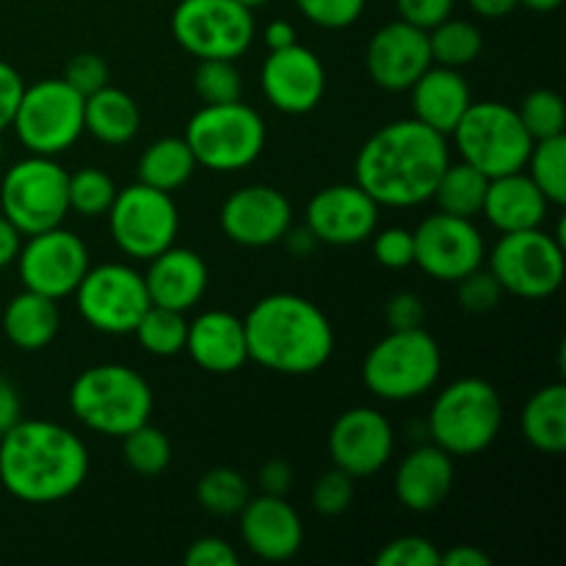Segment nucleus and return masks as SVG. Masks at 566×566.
I'll return each mask as SVG.
<instances>
[{"mask_svg":"<svg viewBox=\"0 0 566 566\" xmlns=\"http://www.w3.org/2000/svg\"><path fill=\"white\" fill-rule=\"evenodd\" d=\"M429 48L434 64L462 70L479 59L481 50H484V36H481L475 22L448 17V20L429 28Z\"/></svg>","mask_w":566,"mask_h":566,"instance_id":"473e14b6","label":"nucleus"},{"mask_svg":"<svg viewBox=\"0 0 566 566\" xmlns=\"http://www.w3.org/2000/svg\"><path fill=\"white\" fill-rule=\"evenodd\" d=\"M453 457L440 446H420L396 470V497L409 512H434L453 490Z\"/></svg>","mask_w":566,"mask_h":566,"instance_id":"393cba45","label":"nucleus"},{"mask_svg":"<svg viewBox=\"0 0 566 566\" xmlns=\"http://www.w3.org/2000/svg\"><path fill=\"white\" fill-rule=\"evenodd\" d=\"M368 0H296L298 11L307 17L313 25L326 31H340L354 25L363 17Z\"/></svg>","mask_w":566,"mask_h":566,"instance_id":"a19ab883","label":"nucleus"},{"mask_svg":"<svg viewBox=\"0 0 566 566\" xmlns=\"http://www.w3.org/2000/svg\"><path fill=\"white\" fill-rule=\"evenodd\" d=\"M547 210H551V202H547L545 193L520 169L501 177H490L481 213L490 219V224L501 235H506V232L542 227L547 219Z\"/></svg>","mask_w":566,"mask_h":566,"instance_id":"a878e982","label":"nucleus"},{"mask_svg":"<svg viewBox=\"0 0 566 566\" xmlns=\"http://www.w3.org/2000/svg\"><path fill=\"white\" fill-rule=\"evenodd\" d=\"M61 329V313L55 298L22 291L6 304L3 332L20 352H42L55 340Z\"/></svg>","mask_w":566,"mask_h":566,"instance_id":"cd10ccee","label":"nucleus"},{"mask_svg":"<svg viewBox=\"0 0 566 566\" xmlns=\"http://www.w3.org/2000/svg\"><path fill=\"white\" fill-rule=\"evenodd\" d=\"M22 88H25V83H22L20 72L6 64V61H0V133L9 130L11 122H14Z\"/></svg>","mask_w":566,"mask_h":566,"instance_id":"3c124183","label":"nucleus"},{"mask_svg":"<svg viewBox=\"0 0 566 566\" xmlns=\"http://www.w3.org/2000/svg\"><path fill=\"white\" fill-rule=\"evenodd\" d=\"M64 81L75 88L77 94L88 97L97 88L108 86V64L99 59L97 53H77L75 59H70L64 70Z\"/></svg>","mask_w":566,"mask_h":566,"instance_id":"49530a36","label":"nucleus"},{"mask_svg":"<svg viewBox=\"0 0 566 566\" xmlns=\"http://www.w3.org/2000/svg\"><path fill=\"white\" fill-rule=\"evenodd\" d=\"M221 232L247 249L274 247L293 227V208L282 191L271 186L238 188L219 213Z\"/></svg>","mask_w":566,"mask_h":566,"instance_id":"6ab92c4d","label":"nucleus"},{"mask_svg":"<svg viewBox=\"0 0 566 566\" xmlns=\"http://www.w3.org/2000/svg\"><path fill=\"white\" fill-rule=\"evenodd\" d=\"M83 94H77L64 77H44L22 88L20 105L11 127L31 155H55L75 147L83 136Z\"/></svg>","mask_w":566,"mask_h":566,"instance_id":"9b49d317","label":"nucleus"},{"mask_svg":"<svg viewBox=\"0 0 566 566\" xmlns=\"http://www.w3.org/2000/svg\"><path fill=\"white\" fill-rule=\"evenodd\" d=\"M486 186H490V177L481 175L475 166L464 164V160H459V164L451 160L440 175V180H437L431 199H434L442 213L475 219L484 208Z\"/></svg>","mask_w":566,"mask_h":566,"instance_id":"2f4dec72","label":"nucleus"},{"mask_svg":"<svg viewBox=\"0 0 566 566\" xmlns=\"http://www.w3.org/2000/svg\"><path fill=\"white\" fill-rule=\"evenodd\" d=\"M503 426L501 392L484 379L451 381L434 398L426 431L451 457H475L497 440Z\"/></svg>","mask_w":566,"mask_h":566,"instance_id":"39448f33","label":"nucleus"},{"mask_svg":"<svg viewBox=\"0 0 566 566\" xmlns=\"http://www.w3.org/2000/svg\"><path fill=\"white\" fill-rule=\"evenodd\" d=\"M22 418V401L17 387L6 376H0V434L11 429Z\"/></svg>","mask_w":566,"mask_h":566,"instance_id":"864d4df0","label":"nucleus"},{"mask_svg":"<svg viewBox=\"0 0 566 566\" xmlns=\"http://www.w3.org/2000/svg\"><path fill=\"white\" fill-rule=\"evenodd\" d=\"M147 274H144V285H147L149 302L155 307L177 310V313H188L202 302L205 291H208V263L199 258L197 252L182 247H169L153 260H147Z\"/></svg>","mask_w":566,"mask_h":566,"instance_id":"5701e85b","label":"nucleus"},{"mask_svg":"<svg viewBox=\"0 0 566 566\" xmlns=\"http://www.w3.org/2000/svg\"><path fill=\"white\" fill-rule=\"evenodd\" d=\"M238 517H241L243 545L263 562H291L302 551V520L285 497H249Z\"/></svg>","mask_w":566,"mask_h":566,"instance_id":"4be33fe9","label":"nucleus"},{"mask_svg":"<svg viewBox=\"0 0 566 566\" xmlns=\"http://www.w3.org/2000/svg\"><path fill=\"white\" fill-rule=\"evenodd\" d=\"M238 3H243V6H247V9H260V6H265V3H269V0H238Z\"/></svg>","mask_w":566,"mask_h":566,"instance_id":"680f3d73","label":"nucleus"},{"mask_svg":"<svg viewBox=\"0 0 566 566\" xmlns=\"http://www.w3.org/2000/svg\"><path fill=\"white\" fill-rule=\"evenodd\" d=\"M385 321L390 329H418L426 321V307L418 293L401 291L387 298Z\"/></svg>","mask_w":566,"mask_h":566,"instance_id":"09e8293b","label":"nucleus"},{"mask_svg":"<svg viewBox=\"0 0 566 566\" xmlns=\"http://www.w3.org/2000/svg\"><path fill=\"white\" fill-rule=\"evenodd\" d=\"M186 566H238V553L230 542L219 539V536H202L193 542L182 556Z\"/></svg>","mask_w":566,"mask_h":566,"instance_id":"de8ad7c7","label":"nucleus"},{"mask_svg":"<svg viewBox=\"0 0 566 566\" xmlns=\"http://www.w3.org/2000/svg\"><path fill=\"white\" fill-rule=\"evenodd\" d=\"M70 171L48 155H28L17 160L0 182V213L22 232H36L61 227L70 213V193H66Z\"/></svg>","mask_w":566,"mask_h":566,"instance_id":"1a4fd4ad","label":"nucleus"},{"mask_svg":"<svg viewBox=\"0 0 566 566\" xmlns=\"http://www.w3.org/2000/svg\"><path fill=\"white\" fill-rule=\"evenodd\" d=\"M396 434L390 420L368 407L343 412L329 431V457L352 479H370L392 457Z\"/></svg>","mask_w":566,"mask_h":566,"instance_id":"412c9836","label":"nucleus"},{"mask_svg":"<svg viewBox=\"0 0 566 566\" xmlns=\"http://www.w3.org/2000/svg\"><path fill=\"white\" fill-rule=\"evenodd\" d=\"M453 3L457 0H396V9L401 20L429 31L437 22L448 20L453 14Z\"/></svg>","mask_w":566,"mask_h":566,"instance_id":"8fccbe9b","label":"nucleus"},{"mask_svg":"<svg viewBox=\"0 0 566 566\" xmlns=\"http://www.w3.org/2000/svg\"><path fill=\"white\" fill-rule=\"evenodd\" d=\"M22 247V232L0 213V271L9 269L11 263H17V254Z\"/></svg>","mask_w":566,"mask_h":566,"instance_id":"5fc2aeb1","label":"nucleus"},{"mask_svg":"<svg viewBox=\"0 0 566 566\" xmlns=\"http://www.w3.org/2000/svg\"><path fill=\"white\" fill-rule=\"evenodd\" d=\"M263 36H265V44H269V50L291 48V44H296V28L285 20H274L269 22Z\"/></svg>","mask_w":566,"mask_h":566,"instance_id":"bf43d9fd","label":"nucleus"},{"mask_svg":"<svg viewBox=\"0 0 566 566\" xmlns=\"http://www.w3.org/2000/svg\"><path fill=\"white\" fill-rule=\"evenodd\" d=\"M105 216L119 252L144 263L175 247L180 232V213L171 193L144 182H133L125 191H116L114 205Z\"/></svg>","mask_w":566,"mask_h":566,"instance_id":"ddd939ff","label":"nucleus"},{"mask_svg":"<svg viewBox=\"0 0 566 566\" xmlns=\"http://www.w3.org/2000/svg\"><path fill=\"white\" fill-rule=\"evenodd\" d=\"M457 293H459V304H462L468 313H490L501 304L503 298V287L501 282L495 280L490 269H475L470 271L468 276L457 282Z\"/></svg>","mask_w":566,"mask_h":566,"instance_id":"79ce46f5","label":"nucleus"},{"mask_svg":"<svg viewBox=\"0 0 566 566\" xmlns=\"http://www.w3.org/2000/svg\"><path fill=\"white\" fill-rule=\"evenodd\" d=\"M523 434L531 448L547 457L566 451V385L556 381L528 398L523 409Z\"/></svg>","mask_w":566,"mask_h":566,"instance_id":"c756f323","label":"nucleus"},{"mask_svg":"<svg viewBox=\"0 0 566 566\" xmlns=\"http://www.w3.org/2000/svg\"><path fill=\"white\" fill-rule=\"evenodd\" d=\"M525 166H528V177L539 186L547 202L562 208L566 202V136L534 142Z\"/></svg>","mask_w":566,"mask_h":566,"instance_id":"f704fd0d","label":"nucleus"},{"mask_svg":"<svg viewBox=\"0 0 566 566\" xmlns=\"http://www.w3.org/2000/svg\"><path fill=\"white\" fill-rule=\"evenodd\" d=\"M17 271L25 291L48 298H66L75 293L88 271V249L75 232L64 227L28 235L17 254Z\"/></svg>","mask_w":566,"mask_h":566,"instance_id":"dca6fc26","label":"nucleus"},{"mask_svg":"<svg viewBox=\"0 0 566 566\" xmlns=\"http://www.w3.org/2000/svg\"><path fill=\"white\" fill-rule=\"evenodd\" d=\"M517 114L534 142H539V138L564 136L566 105L562 94L553 92V88H534L531 94H525Z\"/></svg>","mask_w":566,"mask_h":566,"instance_id":"58836bf2","label":"nucleus"},{"mask_svg":"<svg viewBox=\"0 0 566 566\" xmlns=\"http://www.w3.org/2000/svg\"><path fill=\"white\" fill-rule=\"evenodd\" d=\"M260 86L265 99L282 114H310L318 108L326 92L324 61L298 42L291 48L271 50L269 59L263 61Z\"/></svg>","mask_w":566,"mask_h":566,"instance_id":"a211bd4d","label":"nucleus"},{"mask_svg":"<svg viewBox=\"0 0 566 566\" xmlns=\"http://www.w3.org/2000/svg\"><path fill=\"white\" fill-rule=\"evenodd\" d=\"M376 566H440V551L423 536H398L381 547Z\"/></svg>","mask_w":566,"mask_h":566,"instance_id":"c03bdc74","label":"nucleus"},{"mask_svg":"<svg viewBox=\"0 0 566 566\" xmlns=\"http://www.w3.org/2000/svg\"><path fill=\"white\" fill-rule=\"evenodd\" d=\"M564 224L558 235L542 227L506 232L490 252V271L501 282L503 293L520 298H547L564 285Z\"/></svg>","mask_w":566,"mask_h":566,"instance_id":"9d476101","label":"nucleus"},{"mask_svg":"<svg viewBox=\"0 0 566 566\" xmlns=\"http://www.w3.org/2000/svg\"><path fill=\"white\" fill-rule=\"evenodd\" d=\"M252 497L247 479L232 468H213L199 479L197 501L216 517H235Z\"/></svg>","mask_w":566,"mask_h":566,"instance_id":"c9c22d12","label":"nucleus"},{"mask_svg":"<svg viewBox=\"0 0 566 566\" xmlns=\"http://www.w3.org/2000/svg\"><path fill=\"white\" fill-rule=\"evenodd\" d=\"M186 352L202 370L216 376L235 374L249 363L243 318L227 310H210L188 324Z\"/></svg>","mask_w":566,"mask_h":566,"instance_id":"b1692460","label":"nucleus"},{"mask_svg":"<svg viewBox=\"0 0 566 566\" xmlns=\"http://www.w3.org/2000/svg\"><path fill=\"white\" fill-rule=\"evenodd\" d=\"M451 164L442 133L412 119H398L376 130L357 153V186L387 208L429 202L437 180Z\"/></svg>","mask_w":566,"mask_h":566,"instance_id":"f257e3e1","label":"nucleus"},{"mask_svg":"<svg viewBox=\"0 0 566 566\" xmlns=\"http://www.w3.org/2000/svg\"><path fill=\"white\" fill-rule=\"evenodd\" d=\"M282 241L287 243V252H291L293 258H310V254L318 249V238H315L307 227H302V230H293L291 227Z\"/></svg>","mask_w":566,"mask_h":566,"instance_id":"13d9d810","label":"nucleus"},{"mask_svg":"<svg viewBox=\"0 0 566 566\" xmlns=\"http://www.w3.org/2000/svg\"><path fill=\"white\" fill-rule=\"evenodd\" d=\"M77 313L103 335H133L142 315L149 310V293L144 285V274L133 265L105 263L92 269L75 287Z\"/></svg>","mask_w":566,"mask_h":566,"instance_id":"4468645a","label":"nucleus"},{"mask_svg":"<svg viewBox=\"0 0 566 566\" xmlns=\"http://www.w3.org/2000/svg\"><path fill=\"white\" fill-rule=\"evenodd\" d=\"M409 92H412L415 119L434 127L442 136H451L453 127L459 125L464 111L473 103L470 86L462 77V72L442 64H431L429 70L409 86Z\"/></svg>","mask_w":566,"mask_h":566,"instance_id":"bb28decb","label":"nucleus"},{"mask_svg":"<svg viewBox=\"0 0 566 566\" xmlns=\"http://www.w3.org/2000/svg\"><path fill=\"white\" fill-rule=\"evenodd\" d=\"M66 193H70V210L86 216V219H97L111 210L116 199V186L103 169H77L75 175H70L66 182Z\"/></svg>","mask_w":566,"mask_h":566,"instance_id":"4c0bfd02","label":"nucleus"},{"mask_svg":"<svg viewBox=\"0 0 566 566\" xmlns=\"http://www.w3.org/2000/svg\"><path fill=\"white\" fill-rule=\"evenodd\" d=\"M186 144L197 166L227 175L252 166L265 147V122L252 105L221 103L202 105L188 119Z\"/></svg>","mask_w":566,"mask_h":566,"instance_id":"0eeeda50","label":"nucleus"},{"mask_svg":"<svg viewBox=\"0 0 566 566\" xmlns=\"http://www.w3.org/2000/svg\"><path fill=\"white\" fill-rule=\"evenodd\" d=\"M562 3L564 0H520V6L536 11V14H551V11H556Z\"/></svg>","mask_w":566,"mask_h":566,"instance_id":"052dcab7","label":"nucleus"},{"mask_svg":"<svg viewBox=\"0 0 566 566\" xmlns=\"http://www.w3.org/2000/svg\"><path fill=\"white\" fill-rule=\"evenodd\" d=\"M374 258L376 263L390 271H401L415 265V241L412 232L403 227H387V230L374 232Z\"/></svg>","mask_w":566,"mask_h":566,"instance_id":"a18cd8bd","label":"nucleus"},{"mask_svg":"<svg viewBox=\"0 0 566 566\" xmlns=\"http://www.w3.org/2000/svg\"><path fill=\"white\" fill-rule=\"evenodd\" d=\"M354 501V479L340 468L321 475L313 486V509L321 517H337Z\"/></svg>","mask_w":566,"mask_h":566,"instance_id":"37998d69","label":"nucleus"},{"mask_svg":"<svg viewBox=\"0 0 566 566\" xmlns=\"http://www.w3.org/2000/svg\"><path fill=\"white\" fill-rule=\"evenodd\" d=\"M193 171H197V158L186 138H158L138 158V182L166 193L186 186Z\"/></svg>","mask_w":566,"mask_h":566,"instance_id":"7c9ffc66","label":"nucleus"},{"mask_svg":"<svg viewBox=\"0 0 566 566\" xmlns=\"http://www.w3.org/2000/svg\"><path fill=\"white\" fill-rule=\"evenodd\" d=\"M473 14L484 17V20H503V17L514 14L520 0H468Z\"/></svg>","mask_w":566,"mask_h":566,"instance_id":"4d7b16f0","label":"nucleus"},{"mask_svg":"<svg viewBox=\"0 0 566 566\" xmlns=\"http://www.w3.org/2000/svg\"><path fill=\"white\" fill-rule=\"evenodd\" d=\"M193 88L205 105L235 103L243 94L241 72L230 59H202L193 72Z\"/></svg>","mask_w":566,"mask_h":566,"instance_id":"ea45409f","label":"nucleus"},{"mask_svg":"<svg viewBox=\"0 0 566 566\" xmlns=\"http://www.w3.org/2000/svg\"><path fill=\"white\" fill-rule=\"evenodd\" d=\"M122 457H125L127 468L133 473L153 479V475H160L171 464V442L164 431L144 423L133 429L130 434L122 437Z\"/></svg>","mask_w":566,"mask_h":566,"instance_id":"e433bc0d","label":"nucleus"},{"mask_svg":"<svg viewBox=\"0 0 566 566\" xmlns=\"http://www.w3.org/2000/svg\"><path fill=\"white\" fill-rule=\"evenodd\" d=\"M431 61L429 31L401 20L387 22L370 36L365 66L370 81L385 92H409L415 81L423 75Z\"/></svg>","mask_w":566,"mask_h":566,"instance_id":"aec40b11","label":"nucleus"},{"mask_svg":"<svg viewBox=\"0 0 566 566\" xmlns=\"http://www.w3.org/2000/svg\"><path fill=\"white\" fill-rule=\"evenodd\" d=\"M142 125V111L136 99L114 86H103L83 99V130L108 147L133 142Z\"/></svg>","mask_w":566,"mask_h":566,"instance_id":"c85d7f7f","label":"nucleus"},{"mask_svg":"<svg viewBox=\"0 0 566 566\" xmlns=\"http://www.w3.org/2000/svg\"><path fill=\"white\" fill-rule=\"evenodd\" d=\"M171 33L193 59H241L254 39V14L238 0H180Z\"/></svg>","mask_w":566,"mask_h":566,"instance_id":"f8f14e48","label":"nucleus"},{"mask_svg":"<svg viewBox=\"0 0 566 566\" xmlns=\"http://www.w3.org/2000/svg\"><path fill=\"white\" fill-rule=\"evenodd\" d=\"M153 403L149 381L127 365H92L70 387V412L77 423L116 440L149 423Z\"/></svg>","mask_w":566,"mask_h":566,"instance_id":"20e7f679","label":"nucleus"},{"mask_svg":"<svg viewBox=\"0 0 566 566\" xmlns=\"http://www.w3.org/2000/svg\"><path fill=\"white\" fill-rule=\"evenodd\" d=\"M249 359L285 376H307L324 368L335 352V329L318 304L296 293H274L243 318Z\"/></svg>","mask_w":566,"mask_h":566,"instance_id":"7ed1b4c3","label":"nucleus"},{"mask_svg":"<svg viewBox=\"0 0 566 566\" xmlns=\"http://www.w3.org/2000/svg\"><path fill=\"white\" fill-rule=\"evenodd\" d=\"M490 556L481 553L473 545L451 547L448 553H440V566H490Z\"/></svg>","mask_w":566,"mask_h":566,"instance_id":"6e6d98bb","label":"nucleus"},{"mask_svg":"<svg viewBox=\"0 0 566 566\" xmlns=\"http://www.w3.org/2000/svg\"><path fill=\"white\" fill-rule=\"evenodd\" d=\"M293 486V468L285 459H269L260 468V490L263 495H280L285 497Z\"/></svg>","mask_w":566,"mask_h":566,"instance_id":"603ef678","label":"nucleus"},{"mask_svg":"<svg viewBox=\"0 0 566 566\" xmlns=\"http://www.w3.org/2000/svg\"><path fill=\"white\" fill-rule=\"evenodd\" d=\"M381 205L357 182H337L321 188L304 210V227L329 247H357L379 227Z\"/></svg>","mask_w":566,"mask_h":566,"instance_id":"f3484780","label":"nucleus"},{"mask_svg":"<svg viewBox=\"0 0 566 566\" xmlns=\"http://www.w3.org/2000/svg\"><path fill=\"white\" fill-rule=\"evenodd\" d=\"M133 335H136L138 346L147 354H153V357H177L180 352H186V313L149 304V310L142 315Z\"/></svg>","mask_w":566,"mask_h":566,"instance_id":"72a5a7b5","label":"nucleus"},{"mask_svg":"<svg viewBox=\"0 0 566 566\" xmlns=\"http://www.w3.org/2000/svg\"><path fill=\"white\" fill-rule=\"evenodd\" d=\"M415 265L437 282L457 285L470 271L481 269L486 260L484 235L473 219L451 213H431L412 232Z\"/></svg>","mask_w":566,"mask_h":566,"instance_id":"2eb2a0df","label":"nucleus"},{"mask_svg":"<svg viewBox=\"0 0 566 566\" xmlns=\"http://www.w3.org/2000/svg\"><path fill=\"white\" fill-rule=\"evenodd\" d=\"M88 475L81 437L53 420H17L0 434V484L31 506H50L75 495Z\"/></svg>","mask_w":566,"mask_h":566,"instance_id":"f03ea898","label":"nucleus"},{"mask_svg":"<svg viewBox=\"0 0 566 566\" xmlns=\"http://www.w3.org/2000/svg\"><path fill=\"white\" fill-rule=\"evenodd\" d=\"M442 374L440 343L418 329H390L368 352L363 363V381L381 401H412L426 396Z\"/></svg>","mask_w":566,"mask_h":566,"instance_id":"423d86ee","label":"nucleus"},{"mask_svg":"<svg viewBox=\"0 0 566 566\" xmlns=\"http://www.w3.org/2000/svg\"><path fill=\"white\" fill-rule=\"evenodd\" d=\"M464 164L475 166L481 175L501 177L525 169L534 138L525 130L517 108L495 99L470 103L459 125L451 133Z\"/></svg>","mask_w":566,"mask_h":566,"instance_id":"6e6552de","label":"nucleus"}]
</instances>
